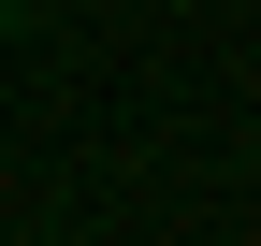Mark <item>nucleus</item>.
Returning a JSON list of instances; mask_svg holds the SVG:
<instances>
[{"label":"nucleus","mask_w":261,"mask_h":246,"mask_svg":"<svg viewBox=\"0 0 261 246\" xmlns=\"http://www.w3.org/2000/svg\"><path fill=\"white\" fill-rule=\"evenodd\" d=\"M15 15H29V0H0V29H15Z\"/></svg>","instance_id":"nucleus-1"}]
</instances>
